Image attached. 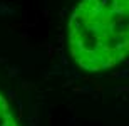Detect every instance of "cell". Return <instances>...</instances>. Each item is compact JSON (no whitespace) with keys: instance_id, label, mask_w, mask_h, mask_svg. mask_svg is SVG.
Instances as JSON below:
<instances>
[{"instance_id":"7a4b0ae2","label":"cell","mask_w":129,"mask_h":126,"mask_svg":"<svg viewBox=\"0 0 129 126\" xmlns=\"http://www.w3.org/2000/svg\"><path fill=\"white\" fill-rule=\"evenodd\" d=\"M0 126H19L15 116L10 111L9 103L2 94H0Z\"/></svg>"},{"instance_id":"6da1fadb","label":"cell","mask_w":129,"mask_h":126,"mask_svg":"<svg viewBox=\"0 0 129 126\" xmlns=\"http://www.w3.org/2000/svg\"><path fill=\"white\" fill-rule=\"evenodd\" d=\"M69 47L77 66L109 69L129 56V0H82L69 20Z\"/></svg>"}]
</instances>
